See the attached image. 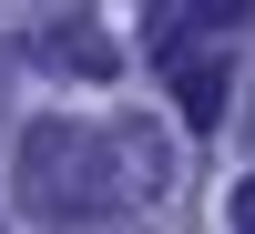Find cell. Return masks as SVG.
<instances>
[{
    "instance_id": "obj_1",
    "label": "cell",
    "mask_w": 255,
    "mask_h": 234,
    "mask_svg": "<svg viewBox=\"0 0 255 234\" xmlns=\"http://www.w3.org/2000/svg\"><path fill=\"white\" fill-rule=\"evenodd\" d=\"M20 204H31L41 224H102L113 204H133L113 133H82V122H31V143H20Z\"/></svg>"
},
{
    "instance_id": "obj_2",
    "label": "cell",
    "mask_w": 255,
    "mask_h": 234,
    "mask_svg": "<svg viewBox=\"0 0 255 234\" xmlns=\"http://www.w3.org/2000/svg\"><path fill=\"white\" fill-rule=\"evenodd\" d=\"M235 20H255V0H153V61L174 72L184 51H215Z\"/></svg>"
},
{
    "instance_id": "obj_3",
    "label": "cell",
    "mask_w": 255,
    "mask_h": 234,
    "mask_svg": "<svg viewBox=\"0 0 255 234\" xmlns=\"http://www.w3.org/2000/svg\"><path fill=\"white\" fill-rule=\"evenodd\" d=\"M31 51L51 61V72H72V81H113V72H123V51L92 31V20H41V31H31Z\"/></svg>"
},
{
    "instance_id": "obj_4",
    "label": "cell",
    "mask_w": 255,
    "mask_h": 234,
    "mask_svg": "<svg viewBox=\"0 0 255 234\" xmlns=\"http://www.w3.org/2000/svg\"><path fill=\"white\" fill-rule=\"evenodd\" d=\"M174 112H184V133H215L225 122V61L215 51H184L174 61Z\"/></svg>"
},
{
    "instance_id": "obj_5",
    "label": "cell",
    "mask_w": 255,
    "mask_h": 234,
    "mask_svg": "<svg viewBox=\"0 0 255 234\" xmlns=\"http://www.w3.org/2000/svg\"><path fill=\"white\" fill-rule=\"evenodd\" d=\"M225 224H235V234H255V173L235 183V194H225Z\"/></svg>"
},
{
    "instance_id": "obj_6",
    "label": "cell",
    "mask_w": 255,
    "mask_h": 234,
    "mask_svg": "<svg viewBox=\"0 0 255 234\" xmlns=\"http://www.w3.org/2000/svg\"><path fill=\"white\" fill-rule=\"evenodd\" d=\"M245 143H255V92H245Z\"/></svg>"
}]
</instances>
